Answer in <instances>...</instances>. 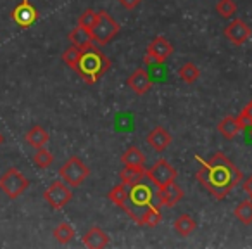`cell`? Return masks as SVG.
I'll return each instance as SVG.
<instances>
[{"instance_id": "obj_18", "label": "cell", "mask_w": 252, "mask_h": 249, "mask_svg": "<svg viewBox=\"0 0 252 249\" xmlns=\"http://www.w3.org/2000/svg\"><path fill=\"white\" fill-rule=\"evenodd\" d=\"M121 161L128 168H137V170H145V156L138 147H130L126 149L125 154L121 156Z\"/></svg>"}, {"instance_id": "obj_22", "label": "cell", "mask_w": 252, "mask_h": 249, "mask_svg": "<svg viewBox=\"0 0 252 249\" xmlns=\"http://www.w3.org/2000/svg\"><path fill=\"white\" fill-rule=\"evenodd\" d=\"M52 163H54V154L49 149L40 147V149H36V152L33 154V165H35L36 168L47 170L52 166Z\"/></svg>"}, {"instance_id": "obj_12", "label": "cell", "mask_w": 252, "mask_h": 249, "mask_svg": "<svg viewBox=\"0 0 252 249\" xmlns=\"http://www.w3.org/2000/svg\"><path fill=\"white\" fill-rule=\"evenodd\" d=\"M126 85H128L137 95H144L152 88V78L144 68H138V70H135L133 73L128 76Z\"/></svg>"}, {"instance_id": "obj_21", "label": "cell", "mask_w": 252, "mask_h": 249, "mask_svg": "<svg viewBox=\"0 0 252 249\" xmlns=\"http://www.w3.org/2000/svg\"><path fill=\"white\" fill-rule=\"evenodd\" d=\"M54 239H56L59 244H67L74 239V228L71 227V223L63 221L54 228Z\"/></svg>"}, {"instance_id": "obj_28", "label": "cell", "mask_w": 252, "mask_h": 249, "mask_svg": "<svg viewBox=\"0 0 252 249\" xmlns=\"http://www.w3.org/2000/svg\"><path fill=\"white\" fill-rule=\"evenodd\" d=\"M216 12L220 18L230 19V18H233L235 12H237V4H235L233 0H220L216 4Z\"/></svg>"}, {"instance_id": "obj_17", "label": "cell", "mask_w": 252, "mask_h": 249, "mask_svg": "<svg viewBox=\"0 0 252 249\" xmlns=\"http://www.w3.org/2000/svg\"><path fill=\"white\" fill-rule=\"evenodd\" d=\"M218 132L223 135L226 141H233L238 134L242 132L240 125H238V119L235 116H226L218 123Z\"/></svg>"}, {"instance_id": "obj_9", "label": "cell", "mask_w": 252, "mask_h": 249, "mask_svg": "<svg viewBox=\"0 0 252 249\" xmlns=\"http://www.w3.org/2000/svg\"><path fill=\"white\" fill-rule=\"evenodd\" d=\"M145 173H147V177L159 187V189H162V187L168 185V183L175 182L176 177H178L176 168L169 165L166 159H159L151 170H145Z\"/></svg>"}, {"instance_id": "obj_24", "label": "cell", "mask_w": 252, "mask_h": 249, "mask_svg": "<svg viewBox=\"0 0 252 249\" xmlns=\"http://www.w3.org/2000/svg\"><path fill=\"white\" fill-rule=\"evenodd\" d=\"M178 76H180V80L185 81V83H195L200 76V71L193 63H185L178 70Z\"/></svg>"}, {"instance_id": "obj_25", "label": "cell", "mask_w": 252, "mask_h": 249, "mask_svg": "<svg viewBox=\"0 0 252 249\" xmlns=\"http://www.w3.org/2000/svg\"><path fill=\"white\" fill-rule=\"evenodd\" d=\"M97 18H98V12H95L94 9H87V11H83V14L78 18V26L90 35L92 28H94L95 21H97Z\"/></svg>"}, {"instance_id": "obj_13", "label": "cell", "mask_w": 252, "mask_h": 249, "mask_svg": "<svg viewBox=\"0 0 252 249\" xmlns=\"http://www.w3.org/2000/svg\"><path fill=\"white\" fill-rule=\"evenodd\" d=\"M145 141H147V144L151 145L154 151L162 152V151H166V149H168L169 144H171L173 137L164 127H156V128H152V130L149 132V135H147V139H145Z\"/></svg>"}, {"instance_id": "obj_14", "label": "cell", "mask_w": 252, "mask_h": 249, "mask_svg": "<svg viewBox=\"0 0 252 249\" xmlns=\"http://www.w3.org/2000/svg\"><path fill=\"white\" fill-rule=\"evenodd\" d=\"M182 197H183V190H182V187L176 183V180L168 183V185H164L162 189H159V199H161L162 206L173 208L175 204H178L180 201H182Z\"/></svg>"}, {"instance_id": "obj_30", "label": "cell", "mask_w": 252, "mask_h": 249, "mask_svg": "<svg viewBox=\"0 0 252 249\" xmlns=\"http://www.w3.org/2000/svg\"><path fill=\"white\" fill-rule=\"evenodd\" d=\"M67 38H69V42H71V45H76V47H81L83 43H87V42H90V35H88L85 30H81L80 26H76L74 30H71L69 32V35H67Z\"/></svg>"}, {"instance_id": "obj_19", "label": "cell", "mask_w": 252, "mask_h": 249, "mask_svg": "<svg viewBox=\"0 0 252 249\" xmlns=\"http://www.w3.org/2000/svg\"><path fill=\"white\" fill-rule=\"evenodd\" d=\"M173 227H175V230L178 235L189 237V235H192L193 230L197 228V223L190 214H180V216L175 220V223H173Z\"/></svg>"}, {"instance_id": "obj_1", "label": "cell", "mask_w": 252, "mask_h": 249, "mask_svg": "<svg viewBox=\"0 0 252 249\" xmlns=\"http://www.w3.org/2000/svg\"><path fill=\"white\" fill-rule=\"evenodd\" d=\"M199 170L195 173V178L200 185L214 197L221 201L244 180L242 172L223 154V152H214L209 159H199Z\"/></svg>"}, {"instance_id": "obj_23", "label": "cell", "mask_w": 252, "mask_h": 249, "mask_svg": "<svg viewBox=\"0 0 252 249\" xmlns=\"http://www.w3.org/2000/svg\"><path fill=\"white\" fill-rule=\"evenodd\" d=\"M233 214L240 223L251 225L252 223V201H242L233 210Z\"/></svg>"}, {"instance_id": "obj_29", "label": "cell", "mask_w": 252, "mask_h": 249, "mask_svg": "<svg viewBox=\"0 0 252 249\" xmlns=\"http://www.w3.org/2000/svg\"><path fill=\"white\" fill-rule=\"evenodd\" d=\"M80 52H81L80 47H76V45L67 47V49L64 50V54H63L64 64H66L67 68H71V70H74V68H76V64H78V59H80Z\"/></svg>"}, {"instance_id": "obj_26", "label": "cell", "mask_w": 252, "mask_h": 249, "mask_svg": "<svg viewBox=\"0 0 252 249\" xmlns=\"http://www.w3.org/2000/svg\"><path fill=\"white\" fill-rule=\"evenodd\" d=\"M144 175H145V170H137V168H128V166H125V168L121 170V173H119V178H121L123 183H126V185L130 187L131 183H135Z\"/></svg>"}, {"instance_id": "obj_16", "label": "cell", "mask_w": 252, "mask_h": 249, "mask_svg": "<svg viewBox=\"0 0 252 249\" xmlns=\"http://www.w3.org/2000/svg\"><path fill=\"white\" fill-rule=\"evenodd\" d=\"M25 141H26V144L32 145V147L40 149V147H45L47 142L50 141V135L43 127H40V125H33V127L26 132Z\"/></svg>"}, {"instance_id": "obj_5", "label": "cell", "mask_w": 252, "mask_h": 249, "mask_svg": "<svg viewBox=\"0 0 252 249\" xmlns=\"http://www.w3.org/2000/svg\"><path fill=\"white\" fill-rule=\"evenodd\" d=\"M30 187V180L18 168H7L0 177V190L9 199H18Z\"/></svg>"}, {"instance_id": "obj_34", "label": "cell", "mask_w": 252, "mask_h": 249, "mask_svg": "<svg viewBox=\"0 0 252 249\" xmlns=\"http://www.w3.org/2000/svg\"><path fill=\"white\" fill-rule=\"evenodd\" d=\"M4 142H5V137H4V135H2V134H0V145L4 144Z\"/></svg>"}, {"instance_id": "obj_10", "label": "cell", "mask_w": 252, "mask_h": 249, "mask_svg": "<svg viewBox=\"0 0 252 249\" xmlns=\"http://www.w3.org/2000/svg\"><path fill=\"white\" fill-rule=\"evenodd\" d=\"M11 18L19 28H30L36 23L38 19V12H36L35 5L30 0H21L18 5L11 11Z\"/></svg>"}, {"instance_id": "obj_11", "label": "cell", "mask_w": 252, "mask_h": 249, "mask_svg": "<svg viewBox=\"0 0 252 249\" xmlns=\"http://www.w3.org/2000/svg\"><path fill=\"white\" fill-rule=\"evenodd\" d=\"M223 33L233 45H244V43L251 38L252 30L244 19H233V21L224 28Z\"/></svg>"}, {"instance_id": "obj_32", "label": "cell", "mask_w": 252, "mask_h": 249, "mask_svg": "<svg viewBox=\"0 0 252 249\" xmlns=\"http://www.w3.org/2000/svg\"><path fill=\"white\" fill-rule=\"evenodd\" d=\"M118 2L125 9H128V11H133V9H137L142 4V0H118Z\"/></svg>"}, {"instance_id": "obj_3", "label": "cell", "mask_w": 252, "mask_h": 249, "mask_svg": "<svg viewBox=\"0 0 252 249\" xmlns=\"http://www.w3.org/2000/svg\"><path fill=\"white\" fill-rule=\"evenodd\" d=\"M80 49H81L80 59H78V64H76V68H74V71H76L87 83H97V81L111 70V61H109V57L95 45L94 40L83 43Z\"/></svg>"}, {"instance_id": "obj_31", "label": "cell", "mask_w": 252, "mask_h": 249, "mask_svg": "<svg viewBox=\"0 0 252 249\" xmlns=\"http://www.w3.org/2000/svg\"><path fill=\"white\" fill-rule=\"evenodd\" d=\"M237 119H238V125H240L242 130L252 127V101L247 102V106L242 109V112L237 116Z\"/></svg>"}, {"instance_id": "obj_35", "label": "cell", "mask_w": 252, "mask_h": 249, "mask_svg": "<svg viewBox=\"0 0 252 249\" xmlns=\"http://www.w3.org/2000/svg\"><path fill=\"white\" fill-rule=\"evenodd\" d=\"M251 201H252V196H251Z\"/></svg>"}, {"instance_id": "obj_15", "label": "cell", "mask_w": 252, "mask_h": 249, "mask_svg": "<svg viewBox=\"0 0 252 249\" xmlns=\"http://www.w3.org/2000/svg\"><path fill=\"white\" fill-rule=\"evenodd\" d=\"M83 244L87 246V248H92V249L107 248L109 246V235L105 234L102 228L92 227L90 230L83 235Z\"/></svg>"}, {"instance_id": "obj_33", "label": "cell", "mask_w": 252, "mask_h": 249, "mask_svg": "<svg viewBox=\"0 0 252 249\" xmlns=\"http://www.w3.org/2000/svg\"><path fill=\"white\" fill-rule=\"evenodd\" d=\"M244 190L249 194V196H252V175L244 180Z\"/></svg>"}, {"instance_id": "obj_6", "label": "cell", "mask_w": 252, "mask_h": 249, "mask_svg": "<svg viewBox=\"0 0 252 249\" xmlns=\"http://www.w3.org/2000/svg\"><path fill=\"white\" fill-rule=\"evenodd\" d=\"M88 175H90V168L78 156H71L59 168V177L73 189L80 187L88 178Z\"/></svg>"}, {"instance_id": "obj_8", "label": "cell", "mask_w": 252, "mask_h": 249, "mask_svg": "<svg viewBox=\"0 0 252 249\" xmlns=\"http://www.w3.org/2000/svg\"><path fill=\"white\" fill-rule=\"evenodd\" d=\"M173 54V45L166 36H156L147 45V56L145 63L147 64H162L168 61V57Z\"/></svg>"}, {"instance_id": "obj_4", "label": "cell", "mask_w": 252, "mask_h": 249, "mask_svg": "<svg viewBox=\"0 0 252 249\" xmlns=\"http://www.w3.org/2000/svg\"><path fill=\"white\" fill-rule=\"evenodd\" d=\"M119 30H121L119 23H116L107 11H100L98 12L97 21H95L94 28H92V32H90V38L94 40L95 43H98V45H107V43H111L112 38L118 35Z\"/></svg>"}, {"instance_id": "obj_2", "label": "cell", "mask_w": 252, "mask_h": 249, "mask_svg": "<svg viewBox=\"0 0 252 249\" xmlns=\"http://www.w3.org/2000/svg\"><path fill=\"white\" fill-rule=\"evenodd\" d=\"M154 206H162L161 199H159V187L145 173L142 178H138L137 182L128 187V197H126L123 210L126 211V214L131 220L138 223L140 218Z\"/></svg>"}, {"instance_id": "obj_7", "label": "cell", "mask_w": 252, "mask_h": 249, "mask_svg": "<svg viewBox=\"0 0 252 249\" xmlns=\"http://www.w3.org/2000/svg\"><path fill=\"white\" fill-rule=\"evenodd\" d=\"M43 199L52 210H63L71 199H73V190L66 182L56 180L49 185V189L43 192Z\"/></svg>"}, {"instance_id": "obj_27", "label": "cell", "mask_w": 252, "mask_h": 249, "mask_svg": "<svg viewBox=\"0 0 252 249\" xmlns=\"http://www.w3.org/2000/svg\"><path fill=\"white\" fill-rule=\"evenodd\" d=\"M162 220V214L161 211H159L158 206L151 208V210L147 211V213L144 214V216L140 218V221H138V225H145V227H158L159 223H161Z\"/></svg>"}, {"instance_id": "obj_20", "label": "cell", "mask_w": 252, "mask_h": 249, "mask_svg": "<svg viewBox=\"0 0 252 249\" xmlns=\"http://www.w3.org/2000/svg\"><path fill=\"white\" fill-rule=\"evenodd\" d=\"M107 197L112 204H116V206H119L123 210V206H125V203H126V197H128V185L123 182L118 183V185H114L109 190Z\"/></svg>"}]
</instances>
